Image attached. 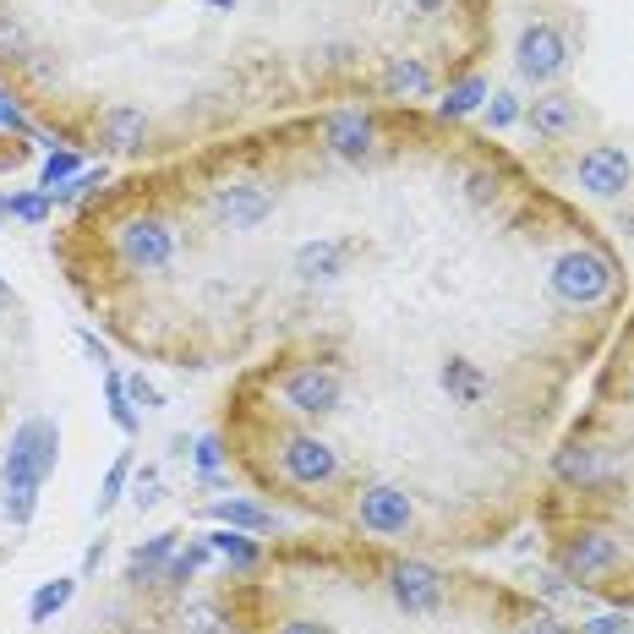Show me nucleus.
I'll return each instance as SVG.
<instances>
[{
  "label": "nucleus",
  "instance_id": "1",
  "mask_svg": "<svg viewBox=\"0 0 634 634\" xmlns=\"http://www.w3.org/2000/svg\"><path fill=\"white\" fill-rule=\"evenodd\" d=\"M55 460H61V427L50 416H33V422H22L11 433L6 471H0V509L11 514V525L33 520L39 487H44V476L55 471Z\"/></svg>",
  "mask_w": 634,
  "mask_h": 634
},
{
  "label": "nucleus",
  "instance_id": "2",
  "mask_svg": "<svg viewBox=\"0 0 634 634\" xmlns=\"http://www.w3.org/2000/svg\"><path fill=\"white\" fill-rule=\"evenodd\" d=\"M613 285H619V263H613L602 247H591V241H575V247H564V252L547 263V291H553V302H564V307H575V313L608 302Z\"/></svg>",
  "mask_w": 634,
  "mask_h": 634
},
{
  "label": "nucleus",
  "instance_id": "3",
  "mask_svg": "<svg viewBox=\"0 0 634 634\" xmlns=\"http://www.w3.org/2000/svg\"><path fill=\"white\" fill-rule=\"evenodd\" d=\"M274 394H280L285 411H296V416H307V422H323V416H334V411L345 405L350 378H345L339 367H328V361L307 356V361H291V367L280 372Z\"/></svg>",
  "mask_w": 634,
  "mask_h": 634
},
{
  "label": "nucleus",
  "instance_id": "4",
  "mask_svg": "<svg viewBox=\"0 0 634 634\" xmlns=\"http://www.w3.org/2000/svg\"><path fill=\"white\" fill-rule=\"evenodd\" d=\"M350 514L367 536H411L416 525V498L400 481H372L350 498Z\"/></svg>",
  "mask_w": 634,
  "mask_h": 634
},
{
  "label": "nucleus",
  "instance_id": "5",
  "mask_svg": "<svg viewBox=\"0 0 634 634\" xmlns=\"http://www.w3.org/2000/svg\"><path fill=\"white\" fill-rule=\"evenodd\" d=\"M438 389H444V400L455 405V411H481L487 400H492V372L471 361V356H444V367H438Z\"/></svg>",
  "mask_w": 634,
  "mask_h": 634
},
{
  "label": "nucleus",
  "instance_id": "6",
  "mask_svg": "<svg viewBox=\"0 0 634 634\" xmlns=\"http://www.w3.org/2000/svg\"><path fill=\"white\" fill-rule=\"evenodd\" d=\"M564 66H569V39L553 22H531L520 33V72L536 77V83H553Z\"/></svg>",
  "mask_w": 634,
  "mask_h": 634
},
{
  "label": "nucleus",
  "instance_id": "7",
  "mask_svg": "<svg viewBox=\"0 0 634 634\" xmlns=\"http://www.w3.org/2000/svg\"><path fill=\"white\" fill-rule=\"evenodd\" d=\"M619 558H624V542L608 536V531H580V536L564 542V569L575 580H602V575L619 569Z\"/></svg>",
  "mask_w": 634,
  "mask_h": 634
},
{
  "label": "nucleus",
  "instance_id": "8",
  "mask_svg": "<svg viewBox=\"0 0 634 634\" xmlns=\"http://www.w3.org/2000/svg\"><path fill=\"white\" fill-rule=\"evenodd\" d=\"M154 138V121L143 105H105L99 116V149L105 154H143Z\"/></svg>",
  "mask_w": 634,
  "mask_h": 634
},
{
  "label": "nucleus",
  "instance_id": "9",
  "mask_svg": "<svg viewBox=\"0 0 634 634\" xmlns=\"http://www.w3.org/2000/svg\"><path fill=\"white\" fill-rule=\"evenodd\" d=\"M580 186L591 197H624L630 192V154L613 143H597L591 154H580Z\"/></svg>",
  "mask_w": 634,
  "mask_h": 634
},
{
  "label": "nucleus",
  "instance_id": "10",
  "mask_svg": "<svg viewBox=\"0 0 634 634\" xmlns=\"http://www.w3.org/2000/svg\"><path fill=\"white\" fill-rule=\"evenodd\" d=\"M378 88H383L389 99H422V94L438 88V77H433V66H427L422 55H394V61L383 66Z\"/></svg>",
  "mask_w": 634,
  "mask_h": 634
},
{
  "label": "nucleus",
  "instance_id": "11",
  "mask_svg": "<svg viewBox=\"0 0 634 634\" xmlns=\"http://www.w3.org/2000/svg\"><path fill=\"white\" fill-rule=\"evenodd\" d=\"M531 127H536V138H569L580 127V105L569 94H547L531 105Z\"/></svg>",
  "mask_w": 634,
  "mask_h": 634
},
{
  "label": "nucleus",
  "instance_id": "12",
  "mask_svg": "<svg viewBox=\"0 0 634 634\" xmlns=\"http://www.w3.org/2000/svg\"><path fill=\"white\" fill-rule=\"evenodd\" d=\"M28 55H33V33H28L11 11H0V61H6V66H22Z\"/></svg>",
  "mask_w": 634,
  "mask_h": 634
},
{
  "label": "nucleus",
  "instance_id": "13",
  "mask_svg": "<svg viewBox=\"0 0 634 634\" xmlns=\"http://www.w3.org/2000/svg\"><path fill=\"white\" fill-rule=\"evenodd\" d=\"M487 99V83L481 77H466V83H449V94H444V121H455V116H471L476 105Z\"/></svg>",
  "mask_w": 634,
  "mask_h": 634
},
{
  "label": "nucleus",
  "instance_id": "14",
  "mask_svg": "<svg viewBox=\"0 0 634 634\" xmlns=\"http://www.w3.org/2000/svg\"><path fill=\"white\" fill-rule=\"evenodd\" d=\"M208 547H214L219 558H230L236 569H252V564L263 558V553H258V547H252L241 531H214V536H208Z\"/></svg>",
  "mask_w": 634,
  "mask_h": 634
},
{
  "label": "nucleus",
  "instance_id": "15",
  "mask_svg": "<svg viewBox=\"0 0 634 634\" xmlns=\"http://www.w3.org/2000/svg\"><path fill=\"white\" fill-rule=\"evenodd\" d=\"M72 591H77L72 580H50V586H39V597H33L28 619H33V624H50V619H55V613L72 602Z\"/></svg>",
  "mask_w": 634,
  "mask_h": 634
},
{
  "label": "nucleus",
  "instance_id": "16",
  "mask_svg": "<svg viewBox=\"0 0 634 634\" xmlns=\"http://www.w3.org/2000/svg\"><path fill=\"white\" fill-rule=\"evenodd\" d=\"M214 514H219L225 525H247V531H269V525H274V514H263L258 503H241V498H230V503H214Z\"/></svg>",
  "mask_w": 634,
  "mask_h": 634
},
{
  "label": "nucleus",
  "instance_id": "17",
  "mask_svg": "<svg viewBox=\"0 0 634 634\" xmlns=\"http://www.w3.org/2000/svg\"><path fill=\"white\" fill-rule=\"evenodd\" d=\"M0 214H11V219H22V225H44V219H50V197L17 192V197H0Z\"/></svg>",
  "mask_w": 634,
  "mask_h": 634
},
{
  "label": "nucleus",
  "instance_id": "18",
  "mask_svg": "<svg viewBox=\"0 0 634 634\" xmlns=\"http://www.w3.org/2000/svg\"><path fill=\"white\" fill-rule=\"evenodd\" d=\"M105 394H110V416H116V427L121 433H138V411H132V400H127V378H105Z\"/></svg>",
  "mask_w": 634,
  "mask_h": 634
},
{
  "label": "nucleus",
  "instance_id": "19",
  "mask_svg": "<svg viewBox=\"0 0 634 634\" xmlns=\"http://www.w3.org/2000/svg\"><path fill=\"white\" fill-rule=\"evenodd\" d=\"M170 547H175V536H170V531H164V536H154L149 547H138V553H132V575H154L158 564L170 558Z\"/></svg>",
  "mask_w": 634,
  "mask_h": 634
},
{
  "label": "nucleus",
  "instance_id": "20",
  "mask_svg": "<svg viewBox=\"0 0 634 634\" xmlns=\"http://www.w3.org/2000/svg\"><path fill=\"white\" fill-rule=\"evenodd\" d=\"M127 476H132V460L121 455V460L110 466V476H105V492H99V514H110V509H116V498H121V487H127Z\"/></svg>",
  "mask_w": 634,
  "mask_h": 634
},
{
  "label": "nucleus",
  "instance_id": "21",
  "mask_svg": "<svg viewBox=\"0 0 634 634\" xmlns=\"http://www.w3.org/2000/svg\"><path fill=\"white\" fill-rule=\"evenodd\" d=\"M520 121V105H514V94H492V105H487V127H514Z\"/></svg>",
  "mask_w": 634,
  "mask_h": 634
},
{
  "label": "nucleus",
  "instance_id": "22",
  "mask_svg": "<svg viewBox=\"0 0 634 634\" xmlns=\"http://www.w3.org/2000/svg\"><path fill=\"white\" fill-rule=\"evenodd\" d=\"M127 400H132V405H143V411H158V405H164V394H158L143 372H138V378H127Z\"/></svg>",
  "mask_w": 634,
  "mask_h": 634
},
{
  "label": "nucleus",
  "instance_id": "23",
  "mask_svg": "<svg viewBox=\"0 0 634 634\" xmlns=\"http://www.w3.org/2000/svg\"><path fill=\"white\" fill-rule=\"evenodd\" d=\"M197 466H203V476H214L225 466V444L219 438H197Z\"/></svg>",
  "mask_w": 634,
  "mask_h": 634
},
{
  "label": "nucleus",
  "instance_id": "24",
  "mask_svg": "<svg viewBox=\"0 0 634 634\" xmlns=\"http://www.w3.org/2000/svg\"><path fill=\"white\" fill-rule=\"evenodd\" d=\"M72 170H77V158H72V154H50V158H44V186H55V181H66Z\"/></svg>",
  "mask_w": 634,
  "mask_h": 634
},
{
  "label": "nucleus",
  "instance_id": "25",
  "mask_svg": "<svg viewBox=\"0 0 634 634\" xmlns=\"http://www.w3.org/2000/svg\"><path fill=\"white\" fill-rule=\"evenodd\" d=\"M591 630H597V634H630V624H624L619 613H608V619H597Z\"/></svg>",
  "mask_w": 634,
  "mask_h": 634
},
{
  "label": "nucleus",
  "instance_id": "26",
  "mask_svg": "<svg viewBox=\"0 0 634 634\" xmlns=\"http://www.w3.org/2000/svg\"><path fill=\"white\" fill-rule=\"evenodd\" d=\"M11 307H17V296H11V285L0 280V323H6V313H11Z\"/></svg>",
  "mask_w": 634,
  "mask_h": 634
},
{
  "label": "nucleus",
  "instance_id": "27",
  "mask_svg": "<svg viewBox=\"0 0 634 634\" xmlns=\"http://www.w3.org/2000/svg\"><path fill=\"white\" fill-rule=\"evenodd\" d=\"M405 6H416V11H438L444 0H405Z\"/></svg>",
  "mask_w": 634,
  "mask_h": 634
},
{
  "label": "nucleus",
  "instance_id": "28",
  "mask_svg": "<svg viewBox=\"0 0 634 634\" xmlns=\"http://www.w3.org/2000/svg\"><path fill=\"white\" fill-rule=\"evenodd\" d=\"M208 6H214V11H236L241 0H208Z\"/></svg>",
  "mask_w": 634,
  "mask_h": 634
}]
</instances>
